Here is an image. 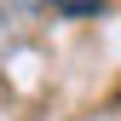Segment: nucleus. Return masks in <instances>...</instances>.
Here are the masks:
<instances>
[{
    "label": "nucleus",
    "instance_id": "1",
    "mask_svg": "<svg viewBox=\"0 0 121 121\" xmlns=\"http://www.w3.org/2000/svg\"><path fill=\"white\" fill-rule=\"evenodd\" d=\"M58 17H98V0H64Z\"/></svg>",
    "mask_w": 121,
    "mask_h": 121
}]
</instances>
